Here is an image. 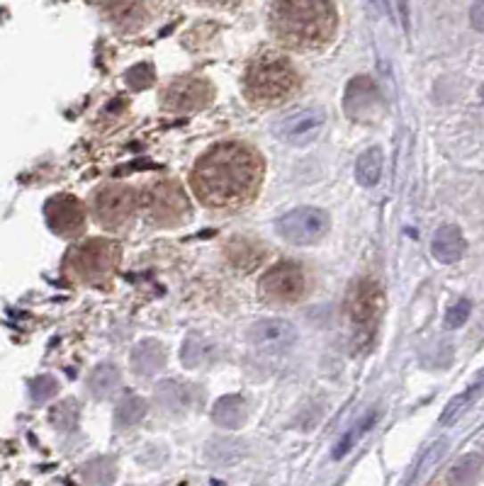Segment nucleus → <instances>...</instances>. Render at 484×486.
Here are the masks:
<instances>
[{
  "label": "nucleus",
  "mask_w": 484,
  "mask_h": 486,
  "mask_svg": "<svg viewBox=\"0 0 484 486\" xmlns=\"http://www.w3.org/2000/svg\"><path fill=\"white\" fill-rule=\"evenodd\" d=\"M263 180L258 151L242 142H222L193 169L190 185L209 210H234L251 202Z\"/></svg>",
  "instance_id": "obj_1"
},
{
  "label": "nucleus",
  "mask_w": 484,
  "mask_h": 486,
  "mask_svg": "<svg viewBox=\"0 0 484 486\" xmlns=\"http://www.w3.org/2000/svg\"><path fill=\"white\" fill-rule=\"evenodd\" d=\"M273 32L295 52H316L332 42L336 10L329 0H278L273 10Z\"/></svg>",
  "instance_id": "obj_2"
},
{
  "label": "nucleus",
  "mask_w": 484,
  "mask_h": 486,
  "mask_svg": "<svg viewBox=\"0 0 484 486\" xmlns=\"http://www.w3.org/2000/svg\"><path fill=\"white\" fill-rule=\"evenodd\" d=\"M299 88V76L292 63L278 54H263L243 76V93L253 105H283Z\"/></svg>",
  "instance_id": "obj_3"
},
{
  "label": "nucleus",
  "mask_w": 484,
  "mask_h": 486,
  "mask_svg": "<svg viewBox=\"0 0 484 486\" xmlns=\"http://www.w3.org/2000/svg\"><path fill=\"white\" fill-rule=\"evenodd\" d=\"M122 248L117 241L93 239L81 246H73L63 260V273L71 277L73 283L100 284L112 277L119 266Z\"/></svg>",
  "instance_id": "obj_4"
},
{
  "label": "nucleus",
  "mask_w": 484,
  "mask_h": 486,
  "mask_svg": "<svg viewBox=\"0 0 484 486\" xmlns=\"http://www.w3.org/2000/svg\"><path fill=\"white\" fill-rule=\"evenodd\" d=\"M142 204L146 217L159 227H180L190 217V200L176 180H159L146 187Z\"/></svg>",
  "instance_id": "obj_5"
},
{
  "label": "nucleus",
  "mask_w": 484,
  "mask_h": 486,
  "mask_svg": "<svg viewBox=\"0 0 484 486\" xmlns=\"http://www.w3.org/2000/svg\"><path fill=\"white\" fill-rule=\"evenodd\" d=\"M139 194L127 185H108L93 197V214L103 229H119L132 219L139 207Z\"/></svg>",
  "instance_id": "obj_6"
},
{
  "label": "nucleus",
  "mask_w": 484,
  "mask_h": 486,
  "mask_svg": "<svg viewBox=\"0 0 484 486\" xmlns=\"http://www.w3.org/2000/svg\"><path fill=\"white\" fill-rule=\"evenodd\" d=\"M307 275L297 263H278L270 268L260 280V294L263 300L273 304H292L305 297Z\"/></svg>",
  "instance_id": "obj_7"
},
{
  "label": "nucleus",
  "mask_w": 484,
  "mask_h": 486,
  "mask_svg": "<svg viewBox=\"0 0 484 486\" xmlns=\"http://www.w3.org/2000/svg\"><path fill=\"white\" fill-rule=\"evenodd\" d=\"M324 124H326L324 110L302 107V110L280 117L278 122L273 124V132L280 142L290 144V146H309L322 134Z\"/></svg>",
  "instance_id": "obj_8"
},
{
  "label": "nucleus",
  "mask_w": 484,
  "mask_h": 486,
  "mask_svg": "<svg viewBox=\"0 0 484 486\" xmlns=\"http://www.w3.org/2000/svg\"><path fill=\"white\" fill-rule=\"evenodd\" d=\"M329 231V217L316 207H299L278 221V234L290 243L309 246Z\"/></svg>",
  "instance_id": "obj_9"
},
{
  "label": "nucleus",
  "mask_w": 484,
  "mask_h": 486,
  "mask_svg": "<svg viewBox=\"0 0 484 486\" xmlns=\"http://www.w3.org/2000/svg\"><path fill=\"white\" fill-rule=\"evenodd\" d=\"M215 88L207 78L198 76H185V78H176L163 93V107L171 112H195L212 103Z\"/></svg>",
  "instance_id": "obj_10"
},
{
  "label": "nucleus",
  "mask_w": 484,
  "mask_h": 486,
  "mask_svg": "<svg viewBox=\"0 0 484 486\" xmlns=\"http://www.w3.org/2000/svg\"><path fill=\"white\" fill-rule=\"evenodd\" d=\"M45 217L49 229L63 236L76 239L86 229V210L73 194H56L45 204Z\"/></svg>",
  "instance_id": "obj_11"
},
{
  "label": "nucleus",
  "mask_w": 484,
  "mask_h": 486,
  "mask_svg": "<svg viewBox=\"0 0 484 486\" xmlns=\"http://www.w3.org/2000/svg\"><path fill=\"white\" fill-rule=\"evenodd\" d=\"M295 328L283 318H268L260 321L249 331V345L260 353H285L290 345L295 343Z\"/></svg>",
  "instance_id": "obj_12"
},
{
  "label": "nucleus",
  "mask_w": 484,
  "mask_h": 486,
  "mask_svg": "<svg viewBox=\"0 0 484 486\" xmlns=\"http://www.w3.org/2000/svg\"><path fill=\"white\" fill-rule=\"evenodd\" d=\"M346 115L358 122H370L380 115V110L385 107L382 95L377 93L375 83L370 78H356L346 88Z\"/></svg>",
  "instance_id": "obj_13"
},
{
  "label": "nucleus",
  "mask_w": 484,
  "mask_h": 486,
  "mask_svg": "<svg viewBox=\"0 0 484 486\" xmlns=\"http://www.w3.org/2000/svg\"><path fill=\"white\" fill-rule=\"evenodd\" d=\"M382 309V294L373 280H360L349 297V317L360 328L373 326Z\"/></svg>",
  "instance_id": "obj_14"
},
{
  "label": "nucleus",
  "mask_w": 484,
  "mask_h": 486,
  "mask_svg": "<svg viewBox=\"0 0 484 486\" xmlns=\"http://www.w3.org/2000/svg\"><path fill=\"white\" fill-rule=\"evenodd\" d=\"M431 251L440 263H457L465 253V239H463L457 227H440L436 231V236H433Z\"/></svg>",
  "instance_id": "obj_15"
},
{
  "label": "nucleus",
  "mask_w": 484,
  "mask_h": 486,
  "mask_svg": "<svg viewBox=\"0 0 484 486\" xmlns=\"http://www.w3.org/2000/svg\"><path fill=\"white\" fill-rule=\"evenodd\" d=\"M212 418L219 428H239L246 421V401L236 394H229V397H222L215 404V411H212Z\"/></svg>",
  "instance_id": "obj_16"
},
{
  "label": "nucleus",
  "mask_w": 484,
  "mask_h": 486,
  "mask_svg": "<svg viewBox=\"0 0 484 486\" xmlns=\"http://www.w3.org/2000/svg\"><path fill=\"white\" fill-rule=\"evenodd\" d=\"M163 363H166V353L156 341H144L132 353V367H135L136 375H144V377L161 370Z\"/></svg>",
  "instance_id": "obj_17"
},
{
  "label": "nucleus",
  "mask_w": 484,
  "mask_h": 486,
  "mask_svg": "<svg viewBox=\"0 0 484 486\" xmlns=\"http://www.w3.org/2000/svg\"><path fill=\"white\" fill-rule=\"evenodd\" d=\"M108 10L117 27L136 29L144 20V0H108Z\"/></svg>",
  "instance_id": "obj_18"
},
{
  "label": "nucleus",
  "mask_w": 484,
  "mask_h": 486,
  "mask_svg": "<svg viewBox=\"0 0 484 486\" xmlns=\"http://www.w3.org/2000/svg\"><path fill=\"white\" fill-rule=\"evenodd\" d=\"M382 163H385V159H382V151L377 149H368L363 151L358 156V161H356V177H358V183L363 187H373L377 185V180H380V176H382Z\"/></svg>",
  "instance_id": "obj_19"
},
{
  "label": "nucleus",
  "mask_w": 484,
  "mask_h": 486,
  "mask_svg": "<svg viewBox=\"0 0 484 486\" xmlns=\"http://www.w3.org/2000/svg\"><path fill=\"white\" fill-rule=\"evenodd\" d=\"M226 256H229V260H232L236 268L251 270V268H256L260 260H263V248L256 246L253 241L236 239L229 243V248H226Z\"/></svg>",
  "instance_id": "obj_20"
},
{
  "label": "nucleus",
  "mask_w": 484,
  "mask_h": 486,
  "mask_svg": "<svg viewBox=\"0 0 484 486\" xmlns=\"http://www.w3.org/2000/svg\"><path fill=\"white\" fill-rule=\"evenodd\" d=\"M159 394L171 411H180V408H188L193 404V387L183 384V382H163L159 387Z\"/></svg>",
  "instance_id": "obj_21"
},
{
  "label": "nucleus",
  "mask_w": 484,
  "mask_h": 486,
  "mask_svg": "<svg viewBox=\"0 0 484 486\" xmlns=\"http://www.w3.org/2000/svg\"><path fill=\"white\" fill-rule=\"evenodd\" d=\"M90 391L95 394V397H110L112 391L117 389V384H119V372L112 367V365H103V367H98V370L90 375Z\"/></svg>",
  "instance_id": "obj_22"
},
{
  "label": "nucleus",
  "mask_w": 484,
  "mask_h": 486,
  "mask_svg": "<svg viewBox=\"0 0 484 486\" xmlns=\"http://www.w3.org/2000/svg\"><path fill=\"white\" fill-rule=\"evenodd\" d=\"M144 411H146L144 399L127 397L125 401L119 404V408H117V425H122V428L136 425L144 418Z\"/></svg>",
  "instance_id": "obj_23"
},
{
  "label": "nucleus",
  "mask_w": 484,
  "mask_h": 486,
  "mask_svg": "<svg viewBox=\"0 0 484 486\" xmlns=\"http://www.w3.org/2000/svg\"><path fill=\"white\" fill-rule=\"evenodd\" d=\"M480 389H482V384H480V387L467 389L465 394H460V397L453 399L448 407H446V411H443V416H440V424H453L455 418H460V416H463V411H465V408L472 404V399L480 394Z\"/></svg>",
  "instance_id": "obj_24"
},
{
  "label": "nucleus",
  "mask_w": 484,
  "mask_h": 486,
  "mask_svg": "<svg viewBox=\"0 0 484 486\" xmlns=\"http://www.w3.org/2000/svg\"><path fill=\"white\" fill-rule=\"evenodd\" d=\"M127 83H129V88H135V90L149 88V86L153 83L152 63H139V66H135V69H129V71H127Z\"/></svg>",
  "instance_id": "obj_25"
},
{
  "label": "nucleus",
  "mask_w": 484,
  "mask_h": 486,
  "mask_svg": "<svg viewBox=\"0 0 484 486\" xmlns=\"http://www.w3.org/2000/svg\"><path fill=\"white\" fill-rule=\"evenodd\" d=\"M480 465H482L480 457H465L460 465H455L453 474H450V482H470L477 474Z\"/></svg>",
  "instance_id": "obj_26"
},
{
  "label": "nucleus",
  "mask_w": 484,
  "mask_h": 486,
  "mask_svg": "<svg viewBox=\"0 0 484 486\" xmlns=\"http://www.w3.org/2000/svg\"><path fill=\"white\" fill-rule=\"evenodd\" d=\"M470 317V301H457L455 307L448 311V317H446V326L448 328H460Z\"/></svg>",
  "instance_id": "obj_27"
},
{
  "label": "nucleus",
  "mask_w": 484,
  "mask_h": 486,
  "mask_svg": "<svg viewBox=\"0 0 484 486\" xmlns=\"http://www.w3.org/2000/svg\"><path fill=\"white\" fill-rule=\"evenodd\" d=\"M470 20L477 32H484V0H475L472 10H470Z\"/></svg>",
  "instance_id": "obj_28"
},
{
  "label": "nucleus",
  "mask_w": 484,
  "mask_h": 486,
  "mask_svg": "<svg viewBox=\"0 0 484 486\" xmlns=\"http://www.w3.org/2000/svg\"><path fill=\"white\" fill-rule=\"evenodd\" d=\"M373 421H375V416H370L368 421H365V424L360 425V428H358V435H363V433H365V428H368V425L373 424ZM350 442H353V435H349V438H346V441H343L341 445H339V450H336V457H341L343 452L349 450V445H350Z\"/></svg>",
  "instance_id": "obj_29"
},
{
  "label": "nucleus",
  "mask_w": 484,
  "mask_h": 486,
  "mask_svg": "<svg viewBox=\"0 0 484 486\" xmlns=\"http://www.w3.org/2000/svg\"><path fill=\"white\" fill-rule=\"evenodd\" d=\"M198 3H205V5H222V3H232V0H198Z\"/></svg>",
  "instance_id": "obj_30"
}]
</instances>
